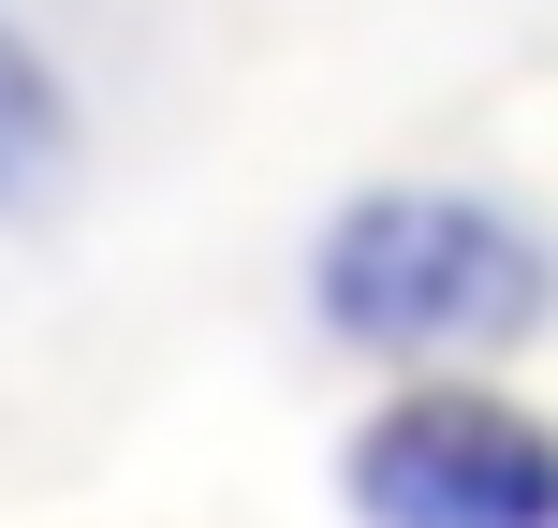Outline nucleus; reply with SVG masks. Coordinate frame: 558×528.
<instances>
[{
    "instance_id": "obj_1",
    "label": "nucleus",
    "mask_w": 558,
    "mask_h": 528,
    "mask_svg": "<svg viewBox=\"0 0 558 528\" xmlns=\"http://www.w3.org/2000/svg\"><path fill=\"white\" fill-rule=\"evenodd\" d=\"M544 294V235L471 192H367L324 235V323L353 353H485V337H530Z\"/></svg>"
},
{
    "instance_id": "obj_3",
    "label": "nucleus",
    "mask_w": 558,
    "mask_h": 528,
    "mask_svg": "<svg viewBox=\"0 0 558 528\" xmlns=\"http://www.w3.org/2000/svg\"><path fill=\"white\" fill-rule=\"evenodd\" d=\"M45 133H59V88H45V59L0 29V176H15V162H45Z\"/></svg>"
},
{
    "instance_id": "obj_2",
    "label": "nucleus",
    "mask_w": 558,
    "mask_h": 528,
    "mask_svg": "<svg viewBox=\"0 0 558 528\" xmlns=\"http://www.w3.org/2000/svg\"><path fill=\"white\" fill-rule=\"evenodd\" d=\"M338 484H353L367 528H558V426H530L514 396L426 382L353 426Z\"/></svg>"
}]
</instances>
